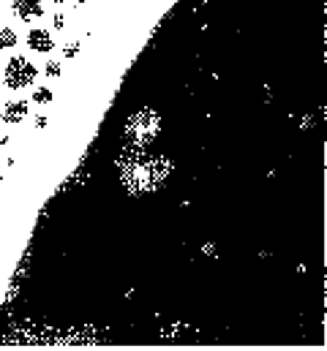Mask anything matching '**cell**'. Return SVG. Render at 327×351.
Here are the masks:
<instances>
[{
  "instance_id": "cell-1",
  "label": "cell",
  "mask_w": 327,
  "mask_h": 351,
  "mask_svg": "<svg viewBox=\"0 0 327 351\" xmlns=\"http://www.w3.org/2000/svg\"><path fill=\"white\" fill-rule=\"evenodd\" d=\"M36 77H38V69H36V63H33L30 58H25V55H14V58L5 63V69H3V82H5L8 90L30 88V85L36 82Z\"/></svg>"
},
{
  "instance_id": "cell-3",
  "label": "cell",
  "mask_w": 327,
  "mask_h": 351,
  "mask_svg": "<svg viewBox=\"0 0 327 351\" xmlns=\"http://www.w3.org/2000/svg\"><path fill=\"white\" fill-rule=\"evenodd\" d=\"M11 11L22 22H33L44 16V3L41 0H11Z\"/></svg>"
},
{
  "instance_id": "cell-8",
  "label": "cell",
  "mask_w": 327,
  "mask_h": 351,
  "mask_svg": "<svg viewBox=\"0 0 327 351\" xmlns=\"http://www.w3.org/2000/svg\"><path fill=\"white\" fill-rule=\"evenodd\" d=\"M80 44H77V41H69V44H63V58H69V60H71V58H77V55H80Z\"/></svg>"
},
{
  "instance_id": "cell-11",
  "label": "cell",
  "mask_w": 327,
  "mask_h": 351,
  "mask_svg": "<svg viewBox=\"0 0 327 351\" xmlns=\"http://www.w3.org/2000/svg\"><path fill=\"white\" fill-rule=\"evenodd\" d=\"M74 3H77V5H84V3H87V0H74Z\"/></svg>"
},
{
  "instance_id": "cell-10",
  "label": "cell",
  "mask_w": 327,
  "mask_h": 351,
  "mask_svg": "<svg viewBox=\"0 0 327 351\" xmlns=\"http://www.w3.org/2000/svg\"><path fill=\"white\" fill-rule=\"evenodd\" d=\"M47 125H49V117H47V114H38V117H36V128L41 131V128H47Z\"/></svg>"
},
{
  "instance_id": "cell-12",
  "label": "cell",
  "mask_w": 327,
  "mask_h": 351,
  "mask_svg": "<svg viewBox=\"0 0 327 351\" xmlns=\"http://www.w3.org/2000/svg\"><path fill=\"white\" fill-rule=\"evenodd\" d=\"M52 3H55V5H60V3H66V0H52Z\"/></svg>"
},
{
  "instance_id": "cell-2",
  "label": "cell",
  "mask_w": 327,
  "mask_h": 351,
  "mask_svg": "<svg viewBox=\"0 0 327 351\" xmlns=\"http://www.w3.org/2000/svg\"><path fill=\"white\" fill-rule=\"evenodd\" d=\"M27 114H30V101H22V98L19 101H8L0 109V120L5 125H19V123L27 120Z\"/></svg>"
},
{
  "instance_id": "cell-9",
  "label": "cell",
  "mask_w": 327,
  "mask_h": 351,
  "mask_svg": "<svg viewBox=\"0 0 327 351\" xmlns=\"http://www.w3.org/2000/svg\"><path fill=\"white\" fill-rule=\"evenodd\" d=\"M52 25H55V30H63V27H66V16H63V14H55V16H52Z\"/></svg>"
},
{
  "instance_id": "cell-4",
  "label": "cell",
  "mask_w": 327,
  "mask_h": 351,
  "mask_svg": "<svg viewBox=\"0 0 327 351\" xmlns=\"http://www.w3.org/2000/svg\"><path fill=\"white\" fill-rule=\"evenodd\" d=\"M27 47H30V52L49 55V52L55 49V38H52V33H49L47 27H33V30L27 33Z\"/></svg>"
},
{
  "instance_id": "cell-7",
  "label": "cell",
  "mask_w": 327,
  "mask_h": 351,
  "mask_svg": "<svg viewBox=\"0 0 327 351\" xmlns=\"http://www.w3.org/2000/svg\"><path fill=\"white\" fill-rule=\"evenodd\" d=\"M44 74H47L49 80H58V77L63 74V69H60V63H55V60H49V63L44 66Z\"/></svg>"
},
{
  "instance_id": "cell-6",
  "label": "cell",
  "mask_w": 327,
  "mask_h": 351,
  "mask_svg": "<svg viewBox=\"0 0 327 351\" xmlns=\"http://www.w3.org/2000/svg\"><path fill=\"white\" fill-rule=\"evenodd\" d=\"M52 101H55V90L52 88H36L33 90V104L47 106V104H52Z\"/></svg>"
},
{
  "instance_id": "cell-13",
  "label": "cell",
  "mask_w": 327,
  "mask_h": 351,
  "mask_svg": "<svg viewBox=\"0 0 327 351\" xmlns=\"http://www.w3.org/2000/svg\"><path fill=\"white\" fill-rule=\"evenodd\" d=\"M0 16H3V5H0Z\"/></svg>"
},
{
  "instance_id": "cell-5",
  "label": "cell",
  "mask_w": 327,
  "mask_h": 351,
  "mask_svg": "<svg viewBox=\"0 0 327 351\" xmlns=\"http://www.w3.org/2000/svg\"><path fill=\"white\" fill-rule=\"evenodd\" d=\"M16 44H19L16 33H14L11 27H0V52H5V49H14Z\"/></svg>"
}]
</instances>
